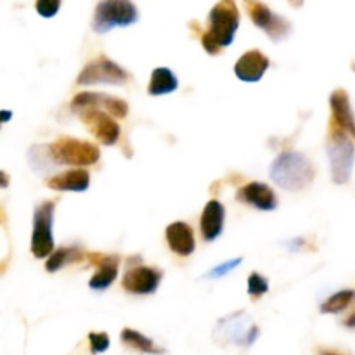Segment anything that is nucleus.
Here are the masks:
<instances>
[{"mask_svg":"<svg viewBox=\"0 0 355 355\" xmlns=\"http://www.w3.org/2000/svg\"><path fill=\"white\" fill-rule=\"evenodd\" d=\"M139 19V10L132 0H101L94 10L92 28L107 33L116 26H130Z\"/></svg>","mask_w":355,"mask_h":355,"instance_id":"39448f33","label":"nucleus"},{"mask_svg":"<svg viewBox=\"0 0 355 355\" xmlns=\"http://www.w3.org/2000/svg\"><path fill=\"white\" fill-rule=\"evenodd\" d=\"M82 260H85V252L82 248H78V246H64V248L52 250L47 263H45V269L49 272H55V270L62 269L64 266L82 262Z\"/></svg>","mask_w":355,"mask_h":355,"instance_id":"6ab92c4d","label":"nucleus"},{"mask_svg":"<svg viewBox=\"0 0 355 355\" xmlns=\"http://www.w3.org/2000/svg\"><path fill=\"white\" fill-rule=\"evenodd\" d=\"M85 259H89V262L92 266H97L96 274L90 277L89 286L97 291H103L106 288H110L118 276V267H120L118 257L103 255V253H85Z\"/></svg>","mask_w":355,"mask_h":355,"instance_id":"f8f14e48","label":"nucleus"},{"mask_svg":"<svg viewBox=\"0 0 355 355\" xmlns=\"http://www.w3.org/2000/svg\"><path fill=\"white\" fill-rule=\"evenodd\" d=\"M224 220H225V208L220 201L211 200L210 203L205 207L203 214H201V236L205 241H214L224 231Z\"/></svg>","mask_w":355,"mask_h":355,"instance_id":"f3484780","label":"nucleus"},{"mask_svg":"<svg viewBox=\"0 0 355 355\" xmlns=\"http://www.w3.org/2000/svg\"><path fill=\"white\" fill-rule=\"evenodd\" d=\"M35 9L42 17H54L61 9V0H37Z\"/></svg>","mask_w":355,"mask_h":355,"instance_id":"b1692460","label":"nucleus"},{"mask_svg":"<svg viewBox=\"0 0 355 355\" xmlns=\"http://www.w3.org/2000/svg\"><path fill=\"white\" fill-rule=\"evenodd\" d=\"M269 291V281L263 276H260L259 272H253L252 276L248 277V295L253 298V300H259L260 297Z\"/></svg>","mask_w":355,"mask_h":355,"instance_id":"5701e85b","label":"nucleus"},{"mask_svg":"<svg viewBox=\"0 0 355 355\" xmlns=\"http://www.w3.org/2000/svg\"><path fill=\"white\" fill-rule=\"evenodd\" d=\"M236 200L239 203L250 205L257 210L270 211L277 207V196L267 184L263 182H250L238 191Z\"/></svg>","mask_w":355,"mask_h":355,"instance_id":"ddd939ff","label":"nucleus"},{"mask_svg":"<svg viewBox=\"0 0 355 355\" xmlns=\"http://www.w3.org/2000/svg\"><path fill=\"white\" fill-rule=\"evenodd\" d=\"M47 155L54 165L89 166L97 163L101 153L99 148L87 141H78L73 137H61L47 146Z\"/></svg>","mask_w":355,"mask_h":355,"instance_id":"20e7f679","label":"nucleus"},{"mask_svg":"<svg viewBox=\"0 0 355 355\" xmlns=\"http://www.w3.org/2000/svg\"><path fill=\"white\" fill-rule=\"evenodd\" d=\"M9 175H7L6 172H2L0 170V189H6V187H9Z\"/></svg>","mask_w":355,"mask_h":355,"instance_id":"bb28decb","label":"nucleus"},{"mask_svg":"<svg viewBox=\"0 0 355 355\" xmlns=\"http://www.w3.org/2000/svg\"><path fill=\"white\" fill-rule=\"evenodd\" d=\"M245 7L250 19L253 21V24H255L257 28H262V30L269 35L270 40L279 42L290 35V21L284 19L279 14L272 12L263 2H260V0H245Z\"/></svg>","mask_w":355,"mask_h":355,"instance_id":"6e6552de","label":"nucleus"},{"mask_svg":"<svg viewBox=\"0 0 355 355\" xmlns=\"http://www.w3.org/2000/svg\"><path fill=\"white\" fill-rule=\"evenodd\" d=\"M291 2H293V6H300V3L304 2V0H291Z\"/></svg>","mask_w":355,"mask_h":355,"instance_id":"2f4dec72","label":"nucleus"},{"mask_svg":"<svg viewBox=\"0 0 355 355\" xmlns=\"http://www.w3.org/2000/svg\"><path fill=\"white\" fill-rule=\"evenodd\" d=\"M315 168L311 159L298 151H284L270 165V179L288 191H300L314 180Z\"/></svg>","mask_w":355,"mask_h":355,"instance_id":"f03ea898","label":"nucleus"},{"mask_svg":"<svg viewBox=\"0 0 355 355\" xmlns=\"http://www.w3.org/2000/svg\"><path fill=\"white\" fill-rule=\"evenodd\" d=\"M89 342L92 354H101L110 349V336L106 333H90Z\"/></svg>","mask_w":355,"mask_h":355,"instance_id":"393cba45","label":"nucleus"},{"mask_svg":"<svg viewBox=\"0 0 355 355\" xmlns=\"http://www.w3.org/2000/svg\"><path fill=\"white\" fill-rule=\"evenodd\" d=\"M6 222V214H3V210L0 208V224H3Z\"/></svg>","mask_w":355,"mask_h":355,"instance_id":"c756f323","label":"nucleus"},{"mask_svg":"<svg viewBox=\"0 0 355 355\" xmlns=\"http://www.w3.org/2000/svg\"><path fill=\"white\" fill-rule=\"evenodd\" d=\"M343 324H345L347 328H355V312H352V314L343 321Z\"/></svg>","mask_w":355,"mask_h":355,"instance_id":"c85d7f7f","label":"nucleus"},{"mask_svg":"<svg viewBox=\"0 0 355 355\" xmlns=\"http://www.w3.org/2000/svg\"><path fill=\"white\" fill-rule=\"evenodd\" d=\"M163 279L162 270L155 267L139 266L134 269H128L123 276L121 286L125 291L134 295H151L158 290L159 283Z\"/></svg>","mask_w":355,"mask_h":355,"instance_id":"9b49d317","label":"nucleus"},{"mask_svg":"<svg viewBox=\"0 0 355 355\" xmlns=\"http://www.w3.org/2000/svg\"><path fill=\"white\" fill-rule=\"evenodd\" d=\"M270 61L260 51H250L238 59L234 66V73L243 82H259L269 69Z\"/></svg>","mask_w":355,"mask_h":355,"instance_id":"4468645a","label":"nucleus"},{"mask_svg":"<svg viewBox=\"0 0 355 355\" xmlns=\"http://www.w3.org/2000/svg\"><path fill=\"white\" fill-rule=\"evenodd\" d=\"M55 201H44L35 208L33 214V232H31V253L35 259H47L54 250V224Z\"/></svg>","mask_w":355,"mask_h":355,"instance_id":"423d86ee","label":"nucleus"},{"mask_svg":"<svg viewBox=\"0 0 355 355\" xmlns=\"http://www.w3.org/2000/svg\"><path fill=\"white\" fill-rule=\"evenodd\" d=\"M208 30L201 35V44L210 55L220 54V51L234 42L239 28V10L234 0H220L215 3L208 16Z\"/></svg>","mask_w":355,"mask_h":355,"instance_id":"f257e3e1","label":"nucleus"},{"mask_svg":"<svg viewBox=\"0 0 355 355\" xmlns=\"http://www.w3.org/2000/svg\"><path fill=\"white\" fill-rule=\"evenodd\" d=\"M166 243H168L170 250L180 257H189L196 248V241H194V232L189 224L186 222H173L166 227Z\"/></svg>","mask_w":355,"mask_h":355,"instance_id":"dca6fc26","label":"nucleus"},{"mask_svg":"<svg viewBox=\"0 0 355 355\" xmlns=\"http://www.w3.org/2000/svg\"><path fill=\"white\" fill-rule=\"evenodd\" d=\"M6 267H7V262L0 263V274H3V270H6Z\"/></svg>","mask_w":355,"mask_h":355,"instance_id":"7c9ffc66","label":"nucleus"},{"mask_svg":"<svg viewBox=\"0 0 355 355\" xmlns=\"http://www.w3.org/2000/svg\"><path fill=\"white\" fill-rule=\"evenodd\" d=\"M71 110L82 113L87 110H101L114 118H125L128 114V104L118 97L106 96L103 92H80L73 97Z\"/></svg>","mask_w":355,"mask_h":355,"instance_id":"1a4fd4ad","label":"nucleus"},{"mask_svg":"<svg viewBox=\"0 0 355 355\" xmlns=\"http://www.w3.org/2000/svg\"><path fill=\"white\" fill-rule=\"evenodd\" d=\"M121 342H123L127 347H130V349L139 350V352L142 354L162 355L165 352L163 349L156 347L153 340H149L148 336L141 335V333L135 331V329H128V328L123 329V331H121Z\"/></svg>","mask_w":355,"mask_h":355,"instance_id":"412c9836","label":"nucleus"},{"mask_svg":"<svg viewBox=\"0 0 355 355\" xmlns=\"http://www.w3.org/2000/svg\"><path fill=\"white\" fill-rule=\"evenodd\" d=\"M345 130L329 121L328 156L331 165V179L335 184H347L354 168V144Z\"/></svg>","mask_w":355,"mask_h":355,"instance_id":"7ed1b4c3","label":"nucleus"},{"mask_svg":"<svg viewBox=\"0 0 355 355\" xmlns=\"http://www.w3.org/2000/svg\"><path fill=\"white\" fill-rule=\"evenodd\" d=\"M177 87H179V80L168 68H156L149 80L148 92L151 96H165L177 90Z\"/></svg>","mask_w":355,"mask_h":355,"instance_id":"aec40b11","label":"nucleus"},{"mask_svg":"<svg viewBox=\"0 0 355 355\" xmlns=\"http://www.w3.org/2000/svg\"><path fill=\"white\" fill-rule=\"evenodd\" d=\"M355 300V291L354 290H342L329 297L324 304L321 305L322 314H338L343 312L350 304Z\"/></svg>","mask_w":355,"mask_h":355,"instance_id":"4be33fe9","label":"nucleus"},{"mask_svg":"<svg viewBox=\"0 0 355 355\" xmlns=\"http://www.w3.org/2000/svg\"><path fill=\"white\" fill-rule=\"evenodd\" d=\"M321 355H340V354H335V352H321Z\"/></svg>","mask_w":355,"mask_h":355,"instance_id":"473e14b6","label":"nucleus"},{"mask_svg":"<svg viewBox=\"0 0 355 355\" xmlns=\"http://www.w3.org/2000/svg\"><path fill=\"white\" fill-rule=\"evenodd\" d=\"M329 106H331V123L345 130L347 134L355 135V118L349 94L343 89H336L329 97Z\"/></svg>","mask_w":355,"mask_h":355,"instance_id":"2eb2a0df","label":"nucleus"},{"mask_svg":"<svg viewBox=\"0 0 355 355\" xmlns=\"http://www.w3.org/2000/svg\"><path fill=\"white\" fill-rule=\"evenodd\" d=\"M90 184V175L87 170L83 168H75L68 170L64 173H59V175L49 177L45 180V186L51 187L54 191H71V193H83V191L89 189Z\"/></svg>","mask_w":355,"mask_h":355,"instance_id":"a211bd4d","label":"nucleus"},{"mask_svg":"<svg viewBox=\"0 0 355 355\" xmlns=\"http://www.w3.org/2000/svg\"><path fill=\"white\" fill-rule=\"evenodd\" d=\"M10 118H12V113H10V111H2V110H0V127H2V123L9 121Z\"/></svg>","mask_w":355,"mask_h":355,"instance_id":"cd10ccee","label":"nucleus"},{"mask_svg":"<svg viewBox=\"0 0 355 355\" xmlns=\"http://www.w3.org/2000/svg\"><path fill=\"white\" fill-rule=\"evenodd\" d=\"M87 130L104 146L116 144L120 139V125L113 120L110 113L101 110H87L78 113Z\"/></svg>","mask_w":355,"mask_h":355,"instance_id":"9d476101","label":"nucleus"},{"mask_svg":"<svg viewBox=\"0 0 355 355\" xmlns=\"http://www.w3.org/2000/svg\"><path fill=\"white\" fill-rule=\"evenodd\" d=\"M128 80H130V75L121 66L107 59L106 55H99L94 61L87 62L85 68L82 69V73L76 78V83L78 85H97V83L125 85Z\"/></svg>","mask_w":355,"mask_h":355,"instance_id":"0eeeda50","label":"nucleus"},{"mask_svg":"<svg viewBox=\"0 0 355 355\" xmlns=\"http://www.w3.org/2000/svg\"><path fill=\"white\" fill-rule=\"evenodd\" d=\"M239 263H241V259H236L234 262H232V260H229V262H225L224 266L215 267V269L211 270L210 276H208V277H220V276H224L225 272H229V270H231V269H234V267H238Z\"/></svg>","mask_w":355,"mask_h":355,"instance_id":"a878e982","label":"nucleus"}]
</instances>
